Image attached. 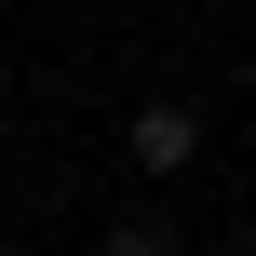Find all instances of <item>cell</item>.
Segmentation results:
<instances>
[{
	"instance_id": "6da1fadb",
	"label": "cell",
	"mask_w": 256,
	"mask_h": 256,
	"mask_svg": "<svg viewBox=\"0 0 256 256\" xmlns=\"http://www.w3.org/2000/svg\"><path fill=\"white\" fill-rule=\"evenodd\" d=\"M122 148H135V176H189V162H202V108H176V94H162V108H135V122H122Z\"/></svg>"
},
{
	"instance_id": "7a4b0ae2",
	"label": "cell",
	"mask_w": 256,
	"mask_h": 256,
	"mask_svg": "<svg viewBox=\"0 0 256 256\" xmlns=\"http://www.w3.org/2000/svg\"><path fill=\"white\" fill-rule=\"evenodd\" d=\"M94 256H176V243H162V230L135 216V230H108V243H94Z\"/></svg>"
},
{
	"instance_id": "3957f363",
	"label": "cell",
	"mask_w": 256,
	"mask_h": 256,
	"mask_svg": "<svg viewBox=\"0 0 256 256\" xmlns=\"http://www.w3.org/2000/svg\"><path fill=\"white\" fill-rule=\"evenodd\" d=\"M0 54H14V40H0Z\"/></svg>"
}]
</instances>
